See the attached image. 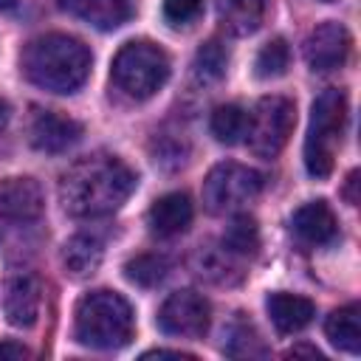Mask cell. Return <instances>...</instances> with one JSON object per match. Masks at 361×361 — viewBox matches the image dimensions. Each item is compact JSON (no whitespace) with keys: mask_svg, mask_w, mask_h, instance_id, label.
<instances>
[{"mask_svg":"<svg viewBox=\"0 0 361 361\" xmlns=\"http://www.w3.org/2000/svg\"><path fill=\"white\" fill-rule=\"evenodd\" d=\"M135 183V172L118 155L93 152L59 178V203L73 217H104L127 203Z\"/></svg>","mask_w":361,"mask_h":361,"instance_id":"6da1fadb","label":"cell"},{"mask_svg":"<svg viewBox=\"0 0 361 361\" xmlns=\"http://www.w3.org/2000/svg\"><path fill=\"white\" fill-rule=\"evenodd\" d=\"M23 73L42 90L76 93L90 73V51L68 34H42L23 48Z\"/></svg>","mask_w":361,"mask_h":361,"instance_id":"7a4b0ae2","label":"cell"},{"mask_svg":"<svg viewBox=\"0 0 361 361\" xmlns=\"http://www.w3.org/2000/svg\"><path fill=\"white\" fill-rule=\"evenodd\" d=\"M76 341L93 350H118L133 338V307L116 290H90L76 302Z\"/></svg>","mask_w":361,"mask_h":361,"instance_id":"3957f363","label":"cell"},{"mask_svg":"<svg viewBox=\"0 0 361 361\" xmlns=\"http://www.w3.org/2000/svg\"><path fill=\"white\" fill-rule=\"evenodd\" d=\"M347 121V96L327 87L316 96L310 110V127L305 138V166L313 178H327L336 164V149L341 147V133Z\"/></svg>","mask_w":361,"mask_h":361,"instance_id":"277c9868","label":"cell"},{"mask_svg":"<svg viewBox=\"0 0 361 361\" xmlns=\"http://www.w3.org/2000/svg\"><path fill=\"white\" fill-rule=\"evenodd\" d=\"M113 82L118 90H124L133 99H149L155 96L166 79H169V56L147 39H133L118 48L113 56Z\"/></svg>","mask_w":361,"mask_h":361,"instance_id":"5b68a950","label":"cell"},{"mask_svg":"<svg viewBox=\"0 0 361 361\" xmlns=\"http://www.w3.org/2000/svg\"><path fill=\"white\" fill-rule=\"evenodd\" d=\"M296 124V107L285 96H262L248 113V147L259 158H274L288 144Z\"/></svg>","mask_w":361,"mask_h":361,"instance_id":"8992f818","label":"cell"},{"mask_svg":"<svg viewBox=\"0 0 361 361\" xmlns=\"http://www.w3.org/2000/svg\"><path fill=\"white\" fill-rule=\"evenodd\" d=\"M262 192V175L251 166L226 161L217 164L203 180V203L212 214H228L251 203Z\"/></svg>","mask_w":361,"mask_h":361,"instance_id":"52a82bcc","label":"cell"},{"mask_svg":"<svg viewBox=\"0 0 361 361\" xmlns=\"http://www.w3.org/2000/svg\"><path fill=\"white\" fill-rule=\"evenodd\" d=\"M209 302L197 290H175L158 310V327L166 336L178 338H200L209 327Z\"/></svg>","mask_w":361,"mask_h":361,"instance_id":"ba28073f","label":"cell"},{"mask_svg":"<svg viewBox=\"0 0 361 361\" xmlns=\"http://www.w3.org/2000/svg\"><path fill=\"white\" fill-rule=\"evenodd\" d=\"M42 282L31 271H14L3 282V313L14 327H31L39 316Z\"/></svg>","mask_w":361,"mask_h":361,"instance_id":"9c48e42d","label":"cell"},{"mask_svg":"<svg viewBox=\"0 0 361 361\" xmlns=\"http://www.w3.org/2000/svg\"><path fill=\"white\" fill-rule=\"evenodd\" d=\"M350 54V34L341 23H322L305 39V62L310 71H336L347 62Z\"/></svg>","mask_w":361,"mask_h":361,"instance_id":"30bf717a","label":"cell"},{"mask_svg":"<svg viewBox=\"0 0 361 361\" xmlns=\"http://www.w3.org/2000/svg\"><path fill=\"white\" fill-rule=\"evenodd\" d=\"M42 209H45V195L34 178L17 175L0 180V217L14 223H28L37 220Z\"/></svg>","mask_w":361,"mask_h":361,"instance_id":"8fae6325","label":"cell"},{"mask_svg":"<svg viewBox=\"0 0 361 361\" xmlns=\"http://www.w3.org/2000/svg\"><path fill=\"white\" fill-rule=\"evenodd\" d=\"M79 138H82V124L54 110H42L31 121V144L39 152H65Z\"/></svg>","mask_w":361,"mask_h":361,"instance_id":"7c38bea8","label":"cell"},{"mask_svg":"<svg viewBox=\"0 0 361 361\" xmlns=\"http://www.w3.org/2000/svg\"><path fill=\"white\" fill-rule=\"evenodd\" d=\"M290 226H293L296 237L310 245H327L338 234L336 214L330 212V206L324 200H310V203L299 206L290 217Z\"/></svg>","mask_w":361,"mask_h":361,"instance_id":"4fadbf2b","label":"cell"},{"mask_svg":"<svg viewBox=\"0 0 361 361\" xmlns=\"http://www.w3.org/2000/svg\"><path fill=\"white\" fill-rule=\"evenodd\" d=\"M56 6L102 31L118 28L133 14L130 0H56Z\"/></svg>","mask_w":361,"mask_h":361,"instance_id":"5bb4252c","label":"cell"},{"mask_svg":"<svg viewBox=\"0 0 361 361\" xmlns=\"http://www.w3.org/2000/svg\"><path fill=\"white\" fill-rule=\"evenodd\" d=\"M192 214H195V209H192L189 195H183V192H169V195L158 197V200L149 206L147 223H149V228H152L158 237H172V234H180V231L189 228Z\"/></svg>","mask_w":361,"mask_h":361,"instance_id":"9a60e30c","label":"cell"},{"mask_svg":"<svg viewBox=\"0 0 361 361\" xmlns=\"http://www.w3.org/2000/svg\"><path fill=\"white\" fill-rule=\"evenodd\" d=\"M265 307H268V316L279 333H299L316 316V305L310 299H305L299 293H285V290L271 293Z\"/></svg>","mask_w":361,"mask_h":361,"instance_id":"2e32d148","label":"cell"},{"mask_svg":"<svg viewBox=\"0 0 361 361\" xmlns=\"http://www.w3.org/2000/svg\"><path fill=\"white\" fill-rule=\"evenodd\" d=\"M265 8V0H217V20L226 31L245 37L262 25Z\"/></svg>","mask_w":361,"mask_h":361,"instance_id":"e0dca14e","label":"cell"},{"mask_svg":"<svg viewBox=\"0 0 361 361\" xmlns=\"http://www.w3.org/2000/svg\"><path fill=\"white\" fill-rule=\"evenodd\" d=\"M102 257H104V248L90 234H76L62 245V265L76 279H85V276L96 274L99 265H102Z\"/></svg>","mask_w":361,"mask_h":361,"instance_id":"ac0fdd59","label":"cell"},{"mask_svg":"<svg viewBox=\"0 0 361 361\" xmlns=\"http://www.w3.org/2000/svg\"><path fill=\"white\" fill-rule=\"evenodd\" d=\"M324 333L338 350L358 353L361 350V310H358V305H347V307L333 310L324 322Z\"/></svg>","mask_w":361,"mask_h":361,"instance_id":"d6986e66","label":"cell"},{"mask_svg":"<svg viewBox=\"0 0 361 361\" xmlns=\"http://www.w3.org/2000/svg\"><path fill=\"white\" fill-rule=\"evenodd\" d=\"M212 133L217 141L223 144H237L243 141L245 130H248V113L240 107V104H220L214 113H212V121H209Z\"/></svg>","mask_w":361,"mask_h":361,"instance_id":"ffe728a7","label":"cell"},{"mask_svg":"<svg viewBox=\"0 0 361 361\" xmlns=\"http://www.w3.org/2000/svg\"><path fill=\"white\" fill-rule=\"evenodd\" d=\"M223 350H226L228 355H234V358H257V355H265V353H268L265 344H262V338H259V333H257L254 324L245 322V319L231 322V327L226 330V344H223Z\"/></svg>","mask_w":361,"mask_h":361,"instance_id":"44dd1931","label":"cell"},{"mask_svg":"<svg viewBox=\"0 0 361 361\" xmlns=\"http://www.w3.org/2000/svg\"><path fill=\"white\" fill-rule=\"evenodd\" d=\"M223 248L228 254H240V257H248L259 248V228H257V220L248 217V214H237L226 234H223Z\"/></svg>","mask_w":361,"mask_h":361,"instance_id":"7402d4cb","label":"cell"},{"mask_svg":"<svg viewBox=\"0 0 361 361\" xmlns=\"http://www.w3.org/2000/svg\"><path fill=\"white\" fill-rule=\"evenodd\" d=\"M288 62H290V51H288V42L285 39H271L259 48L257 59H254V73L259 79H276L288 71Z\"/></svg>","mask_w":361,"mask_h":361,"instance_id":"603a6c76","label":"cell"},{"mask_svg":"<svg viewBox=\"0 0 361 361\" xmlns=\"http://www.w3.org/2000/svg\"><path fill=\"white\" fill-rule=\"evenodd\" d=\"M166 271H169V262L164 257H158V254H138L135 259H130L124 265L127 279L135 282V285H141V288L158 285L166 276Z\"/></svg>","mask_w":361,"mask_h":361,"instance_id":"cb8c5ba5","label":"cell"},{"mask_svg":"<svg viewBox=\"0 0 361 361\" xmlns=\"http://www.w3.org/2000/svg\"><path fill=\"white\" fill-rule=\"evenodd\" d=\"M226 65H228L226 48H223L217 39H212V42H206V45L197 51V56H195V76H197L200 82H217V79H223Z\"/></svg>","mask_w":361,"mask_h":361,"instance_id":"d4e9b609","label":"cell"},{"mask_svg":"<svg viewBox=\"0 0 361 361\" xmlns=\"http://www.w3.org/2000/svg\"><path fill=\"white\" fill-rule=\"evenodd\" d=\"M203 8V0H164V17L169 25H189Z\"/></svg>","mask_w":361,"mask_h":361,"instance_id":"484cf974","label":"cell"},{"mask_svg":"<svg viewBox=\"0 0 361 361\" xmlns=\"http://www.w3.org/2000/svg\"><path fill=\"white\" fill-rule=\"evenodd\" d=\"M0 358H31V350L23 347L20 341H3L0 344Z\"/></svg>","mask_w":361,"mask_h":361,"instance_id":"4316f807","label":"cell"},{"mask_svg":"<svg viewBox=\"0 0 361 361\" xmlns=\"http://www.w3.org/2000/svg\"><path fill=\"white\" fill-rule=\"evenodd\" d=\"M355 186H358V172H350L347 175V186H344V197L355 206L358 203V192H355Z\"/></svg>","mask_w":361,"mask_h":361,"instance_id":"83f0119b","label":"cell"},{"mask_svg":"<svg viewBox=\"0 0 361 361\" xmlns=\"http://www.w3.org/2000/svg\"><path fill=\"white\" fill-rule=\"evenodd\" d=\"M144 358H192V355L180 353V350H149V353H144Z\"/></svg>","mask_w":361,"mask_h":361,"instance_id":"f1b7e54d","label":"cell"},{"mask_svg":"<svg viewBox=\"0 0 361 361\" xmlns=\"http://www.w3.org/2000/svg\"><path fill=\"white\" fill-rule=\"evenodd\" d=\"M293 355H310V358H322V353H319L316 347H293V350H288V358H293Z\"/></svg>","mask_w":361,"mask_h":361,"instance_id":"f546056e","label":"cell"},{"mask_svg":"<svg viewBox=\"0 0 361 361\" xmlns=\"http://www.w3.org/2000/svg\"><path fill=\"white\" fill-rule=\"evenodd\" d=\"M6 118H8V104H6L3 99H0V127L6 124Z\"/></svg>","mask_w":361,"mask_h":361,"instance_id":"4dcf8cb0","label":"cell"},{"mask_svg":"<svg viewBox=\"0 0 361 361\" xmlns=\"http://www.w3.org/2000/svg\"><path fill=\"white\" fill-rule=\"evenodd\" d=\"M14 6H17V0H0V11H8Z\"/></svg>","mask_w":361,"mask_h":361,"instance_id":"1f68e13d","label":"cell"},{"mask_svg":"<svg viewBox=\"0 0 361 361\" xmlns=\"http://www.w3.org/2000/svg\"><path fill=\"white\" fill-rule=\"evenodd\" d=\"M324 3H330V0H324Z\"/></svg>","mask_w":361,"mask_h":361,"instance_id":"d6a6232c","label":"cell"}]
</instances>
